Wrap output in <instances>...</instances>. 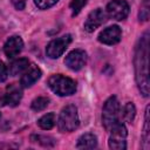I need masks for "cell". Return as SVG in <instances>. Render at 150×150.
<instances>
[{
	"label": "cell",
	"mask_w": 150,
	"mask_h": 150,
	"mask_svg": "<svg viewBox=\"0 0 150 150\" xmlns=\"http://www.w3.org/2000/svg\"><path fill=\"white\" fill-rule=\"evenodd\" d=\"M26 1H27V0H12V4H13V6H14L16 9L22 11V9L25 8V6H26Z\"/></svg>",
	"instance_id": "d4e9b609"
},
{
	"label": "cell",
	"mask_w": 150,
	"mask_h": 150,
	"mask_svg": "<svg viewBox=\"0 0 150 150\" xmlns=\"http://www.w3.org/2000/svg\"><path fill=\"white\" fill-rule=\"evenodd\" d=\"M105 18L107 16H105V13L103 12V9H101V8L94 9L87 16V20L84 22V30L88 33L94 32L96 28H98L100 26H102L104 23Z\"/></svg>",
	"instance_id": "30bf717a"
},
{
	"label": "cell",
	"mask_w": 150,
	"mask_h": 150,
	"mask_svg": "<svg viewBox=\"0 0 150 150\" xmlns=\"http://www.w3.org/2000/svg\"><path fill=\"white\" fill-rule=\"evenodd\" d=\"M59 0H34L35 5L40 8V9H48L52 6H54Z\"/></svg>",
	"instance_id": "7402d4cb"
},
{
	"label": "cell",
	"mask_w": 150,
	"mask_h": 150,
	"mask_svg": "<svg viewBox=\"0 0 150 150\" xmlns=\"http://www.w3.org/2000/svg\"><path fill=\"white\" fill-rule=\"evenodd\" d=\"M120 117H121L120 102L116 96H110L104 102L102 110V124L104 129L110 131L111 128H114L117 123H120Z\"/></svg>",
	"instance_id": "7a4b0ae2"
},
{
	"label": "cell",
	"mask_w": 150,
	"mask_h": 150,
	"mask_svg": "<svg viewBox=\"0 0 150 150\" xmlns=\"http://www.w3.org/2000/svg\"><path fill=\"white\" fill-rule=\"evenodd\" d=\"M127 128L122 123H117L114 128L110 129L109 137V148L114 150H124L127 148Z\"/></svg>",
	"instance_id": "5b68a950"
},
{
	"label": "cell",
	"mask_w": 150,
	"mask_h": 150,
	"mask_svg": "<svg viewBox=\"0 0 150 150\" xmlns=\"http://www.w3.org/2000/svg\"><path fill=\"white\" fill-rule=\"evenodd\" d=\"M0 117H1V114H0Z\"/></svg>",
	"instance_id": "484cf974"
},
{
	"label": "cell",
	"mask_w": 150,
	"mask_h": 150,
	"mask_svg": "<svg viewBox=\"0 0 150 150\" xmlns=\"http://www.w3.org/2000/svg\"><path fill=\"white\" fill-rule=\"evenodd\" d=\"M48 104H49V98L48 97L39 96V97H36V98L33 100V102L30 104V108L34 111H41V110L46 109Z\"/></svg>",
	"instance_id": "d6986e66"
},
{
	"label": "cell",
	"mask_w": 150,
	"mask_h": 150,
	"mask_svg": "<svg viewBox=\"0 0 150 150\" xmlns=\"http://www.w3.org/2000/svg\"><path fill=\"white\" fill-rule=\"evenodd\" d=\"M122 38V30L118 26H110L105 29H103L98 34V41L104 45H116L120 42Z\"/></svg>",
	"instance_id": "8fae6325"
},
{
	"label": "cell",
	"mask_w": 150,
	"mask_h": 150,
	"mask_svg": "<svg viewBox=\"0 0 150 150\" xmlns=\"http://www.w3.org/2000/svg\"><path fill=\"white\" fill-rule=\"evenodd\" d=\"M71 42V35L70 34H66L59 39H55L53 41H50L46 48V54L48 57L50 59H57L60 57L64 50L67 49V47L69 46V43Z\"/></svg>",
	"instance_id": "8992f818"
},
{
	"label": "cell",
	"mask_w": 150,
	"mask_h": 150,
	"mask_svg": "<svg viewBox=\"0 0 150 150\" xmlns=\"http://www.w3.org/2000/svg\"><path fill=\"white\" fill-rule=\"evenodd\" d=\"M38 124L43 130H50L55 124V114L54 112H48V114L43 115L42 117L39 118Z\"/></svg>",
	"instance_id": "2e32d148"
},
{
	"label": "cell",
	"mask_w": 150,
	"mask_h": 150,
	"mask_svg": "<svg viewBox=\"0 0 150 150\" xmlns=\"http://www.w3.org/2000/svg\"><path fill=\"white\" fill-rule=\"evenodd\" d=\"M87 1H88V0H71L70 6H69L70 9H71V15H73V16L77 15V14L81 12V9L86 6Z\"/></svg>",
	"instance_id": "44dd1931"
},
{
	"label": "cell",
	"mask_w": 150,
	"mask_h": 150,
	"mask_svg": "<svg viewBox=\"0 0 150 150\" xmlns=\"http://www.w3.org/2000/svg\"><path fill=\"white\" fill-rule=\"evenodd\" d=\"M22 98V87L18 83H11L6 88V93L4 95L2 102L9 107H16Z\"/></svg>",
	"instance_id": "9c48e42d"
},
{
	"label": "cell",
	"mask_w": 150,
	"mask_h": 150,
	"mask_svg": "<svg viewBox=\"0 0 150 150\" xmlns=\"http://www.w3.org/2000/svg\"><path fill=\"white\" fill-rule=\"evenodd\" d=\"M129 5L125 0H112L107 5V13L115 20H124L129 14Z\"/></svg>",
	"instance_id": "52a82bcc"
},
{
	"label": "cell",
	"mask_w": 150,
	"mask_h": 150,
	"mask_svg": "<svg viewBox=\"0 0 150 150\" xmlns=\"http://www.w3.org/2000/svg\"><path fill=\"white\" fill-rule=\"evenodd\" d=\"M97 146V138L94 134L87 132L83 134L76 143V148L77 149H94Z\"/></svg>",
	"instance_id": "5bb4252c"
},
{
	"label": "cell",
	"mask_w": 150,
	"mask_h": 150,
	"mask_svg": "<svg viewBox=\"0 0 150 150\" xmlns=\"http://www.w3.org/2000/svg\"><path fill=\"white\" fill-rule=\"evenodd\" d=\"M40 77H41V70H40V68L38 66H35V64L28 66V68L25 70L23 75L21 76L20 84H21L22 88L32 87Z\"/></svg>",
	"instance_id": "4fadbf2b"
},
{
	"label": "cell",
	"mask_w": 150,
	"mask_h": 150,
	"mask_svg": "<svg viewBox=\"0 0 150 150\" xmlns=\"http://www.w3.org/2000/svg\"><path fill=\"white\" fill-rule=\"evenodd\" d=\"M29 66V61L28 59H18L15 61H13L11 64H9V74L12 76H16L19 74H22Z\"/></svg>",
	"instance_id": "9a60e30c"
},
{
	"label": "cell",
	"mask_w": 150,
	"mask_h": 150,
	"mask_svg": "<svg viewBox=\"0 0 150 150\" xmlns=\"http://www.w3.org/2000/svg\"><path fill=\"white\" fill-rule=\"evenodd\" d=\"M135 115H136V108L134 105V103L131 102H128L124 108H123V111L121 112V116L123 117V120L128 123H131L135 118Z\"/></svg>",
	"instance_id": "ac0fdd59"
},
{
	"label": "cell",
	"mask_w": 150,
	"mask_h": 150,
	"mask_svg": "<svg viewBox=\"0 0 150 150\" xmlns=\"http://www.w3.org/2000/svg\"><path fill=\"white\" fill-rule=\"evenodd\" d=\"M149 14H150L149 0H143V2L141 4V7H139L138 18H139L141 21H148V19H149Z\"/></svg>",
	"instance_id": "ffe728a7"
},
{
	"label": "cell",
	"mask_w": 150,
	"mask_h": 150,
	"mask_svg": "<svg viewBox=\"0 0 150 150\" xmlns=\"http://www.w3.org/2000/svg\"><path fill=\"white\" fill-rule=\"evenodd\" d=\"M149 105L145 109V120H144V128H143V149L148 150L150 145V127H149Z\"/></svg>",
	"instance_id": "e0dca14e"
},
{
	"label": "cell",
	"mask_w": 150,
	"mask_h": 150,
	"mask_svg": "<svg viewBox=\"0 0 150 150\" xmlns=\"http://www.w3.org/2000/svg\"><path fill=\"white\" fill-rule=\"evenodd\" d=\"M87 63V53L82 49L71 50L64 59V64L71 70H80Z\"/></svg>",
	"instance_id": "ba28073f"
},
{
	"label": "cell",
	"mask_w": 150,
	"mask_h": 150,
	"mask_svg": "<svg viewBox=\"0 0 150 150\" xmlns=\"http://www.w3.org/2000/svg\"><path fill=\"white\" fill-rule=\"evenodd\" d=\"M48 87L59 96H69L76 91V83L70 77L63 76L61 74L52 75L47 81Z\"/></svg>",
	"instance_id": "3957f363"
},
{
	"label": "cell",
	"mask_w": 150,
	"mask_h": 150,
	"mask_svg": "<svg viewBox=\"0 0 150 150\" xmlns=\"http://www.w3.org/2000/svg\"><path fill=\"white\" fill-rule=\"evenodd\" d=\"M80 124L77 109L75 105L69 104L66 105L57 118V127L61 132H71L74 131Z\"/></svg>",
	"instance_id": "277c9868"
},
{
	"label": "cell",
	"mask_w": 150,
	"mask_h": 150,
	"mask_svg": "<svg viewBox=\"0 0 150 150\" xmlns=\"http://www.w3.org/2000/svg\"><path fill=\"white\" fill-rule=\"evenodd\" d=\"M23 47V41L20 36L14 35L11 36L4 45V53L8 59H13L16 55H19V53L22 50Z\"/></svg>",
	"instance_id": "7c38bea8"
},
{
	"label": "cell",
	"mask_w": 150,
	"mask_h": 150,
	"mask_svg": "<svg viewBox=\"0 0 150 150\" xmlns=\"http://www.w3.org/2000/svg\"><path fill=\"white\" fill-rule=\"evenodd\" d=\"M135 64V77L137 87L144 97L149 96L150 81H149V32H145L135 49L134 56Z\"/></svg>",
	"instance_id": "6da1fadb"
},
{
	"label": "cell",
	"mask_w": 150,
	"mask_h": 150,
	"mask_svg": "<svg viewBox=\"0 0 150 150\" xmlns=\"http://www.w3.org/2000/svg\"><path fill=\"white\" fill-rule=\"evenodd\" d=\"M32 137L36 138V142L41 143V144H42V145H45V146H49V145H52V144H49V141H54L52 137L41 136V135H38V136H32Z\"/></svg>",
	"instance_id": "603a6c76"
},
{
	"label": "cell",
	"mask_w": 150,
	"mask_h": 150,
	"mask_svg": "<svg viewBox=\"0 0 150 150\" xmlns=\"http://www.w3.org/2000/svg\"><path fill=\"white\" fill-rule=\"evenodd\" d=\"M8 76V70H7V67L4 64V62L0 61V82H4L6 81Z\"/></svg>",
	"instance_id": "cb8c5ba5"
}]
</instances>
